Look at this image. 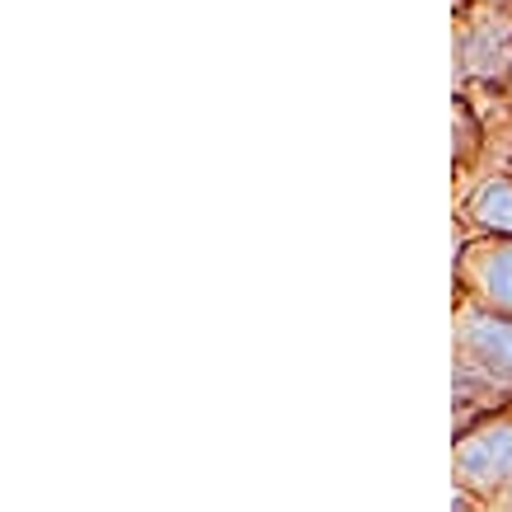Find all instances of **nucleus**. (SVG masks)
Segmentation results:
<instances>
[{
	"label": "nucleus",
	"mask_w": 512,
	"mask_h": 512,
	"mask_svg": "<svg viewBox=\"0 0 512 512\" xmlns=\"http://www.w3.org/2000/svg\"><path fill=\"white\" fill-rule=\"evenodd\" d=\"M456 484L466 494H508L512 489V409L484 414L456 437Z\"/></svg>",
	"instance_id": "nucleus-1"
},
{
	"label": "nucleus",
	"mask_w": 512,
	"mask_h": 512,
	"mask_svg": "<svg viewBox=\"0 0 512 512\" xmlns=\"http://www.w3.org/2000/svg\"><path fill=\"white\" fill-rule=\"evenodd\" d=\"M456 367L480 376V386H512V320L494 311H470L456 325Z\"/></svg>",
	"instance_id": "nucleus-2"
},
{
	"label": "nucleus",
	"mask_w": 512,
	"mask_h": 512,
	"mask_svg": "<svg viewBox=\"0 0 512 512\" xmlns=\"http://www.w3.org/2000/svg\"><path fill=\"white\" fill-rule=\"evenodd\" d=\"M456 57H461V76L494 80L512 66V15H475L461 19L456 33Z\"/></svg>",
	"instance_id": "nucleus-3"
},
{
	"label": "nucleus",
	"mask_w": 512,
	"mask_h": 512,
	"mask_svg": "<svg viewBox=\"0 0 512 512\" xmlns=\"http://www.w3.org/2000/svg\"><path fill=\"white\" fill-rule=\"evenodd\" d=\"M470 292L480 296V311L512 320V240H484L466 254Z\"/></svg>",
	"instance_id": "nucleus-4"
},
{
	"label": "nucleus",
	"mask_w": 512,
	"mask_h": 512,
	"mask_svg": "<svg viewBox=\"0 0 512 512\" xmlns=\"http://www.w3.org/2000/svg\"><path fill=\"white\" fill-rule=\"evenodd\" d=\"M466 217L494 240H512V179H484L466 202Z\"/></svg>",
	"instance_id": "nucleus-5"
},
{
	"label": "nucleus",
	"mask_w": 512,
	"mask_h": 512,
	"mask_svg": "<svg viewBox=\"0 0 512 512\" xmlns=\"http://www.w3.org/2000/svg\"><path fill=\"white\" fill-rule=\"evenodd\" d=\"M503 512H512V489H508V494H503Z\"/></svg>",
	"instance_id": "nucleus-6"
},
{
	"label": "nucleus",
	"mask_w": 512,
	"mask_h": 512,
	"mask_svg": "<svg viewBox=\"0 0 512 512\" xmlns=\"http://www.w3.org/2000/svg\"><path fill=\"white\" fill-rule=\"evenodd\" d=\"M456 10H466V0H456Z\"/></svg>",
	"instance_id": "nucleus-7"
}]
</instances>
